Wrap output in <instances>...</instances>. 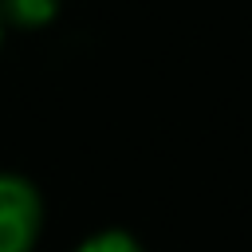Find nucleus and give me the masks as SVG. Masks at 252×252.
Returning a JSON list of instances; mask_svg holds the SVG:
<instances>
[{
    "label": "nucleus",
    "instance_id": "1",
    "mask_svg": "<svg viewBox=\"0 0 252 252\" xmlns=\"http://www.w3.org/2000/svg\"><path fill=\"white\" fill-rule=\"evenodd\" d=\"M47 224V205L28 173L0 169V252H35Z\"/></svg>",
    "mask_w": 252,
    "mask_h": 252
},
{
    "label": "nucleus",
    "instance_id": "2",
    "mask_svg": "<svg viewBox=\"0 0 252 252\" xmlns=\"http://www.w3.org/2000/svg\"><path fill=\"white\" fill-rule=\"evenodd\" d=\"M63 0H0V16L8 28H20V32H39L47 24H55Z\"/></svg>",
    "mask_w": 252,
    "mask_h": 252
},
{
    "label": "nucleus",
    "instance_id": "3",
    "mask_svg": "<svg viewBox=\"0 0 252 252\" xmlns=\"http://www.w3.org/2000/svg\"><path fill=\"white\" fill-rule=\"evenodd\" d=\"M71 252H146V244H142L130 228L110 224V228H94L91 236H83Z\"/></svg>",
    "mask_w": 252,
    "mask_h": 252
},
{
    "label": "nucleus",
    "instance_id": "4",
    "mask_svg": "<svg viewBox=\"0 0 252 252\" xmlns=\"http://www.w3.org/2000/svg\"><path fill=\"white\" fill-rule=\"evenodd\" d=\"M4 35H8V24H4V16H0V51H4Z\"/></svg>",
    "mask_w": 252,
    "mask_h": 252
}]
</instances>
